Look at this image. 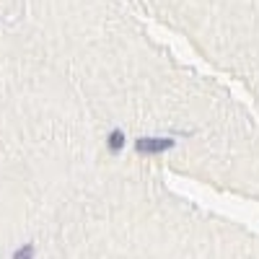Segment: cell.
Returning <instances> with one entry per match:
<instances>
[{"instance_id":"obj_1","label":"cell","mask_w":259,"mask_h":259,"mask_svg":"<svg viewBox=\"0 0 259 259\" xmlns=\"http://www.w3.org/2000/svg\"><path fill=\"white\" fill-rule=\"evenodd\" d=\"M135 148L140 153H161V150L174 148V140H153V138H143L135 143Z\"/></svg>"},{"instance_id":"obj_2","label":"cell","mask_w":259,"mask_h":259,"mask_svg":"<svg viewBox=\"0 0 259 259\" xmlns=\"http://www.w3.org/2000/svg\"><path fill=\"white\" fill-rule=\"evenodd\" d=\"M122 143H124V135L119 133V130L109 135V150H112V153H119V150H122Z\"/></svg>"}]
</instances>
